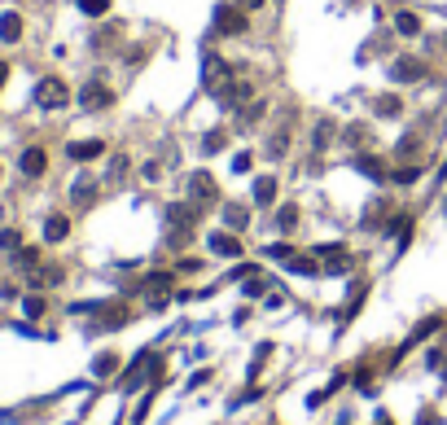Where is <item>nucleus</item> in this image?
<instances>
[{
	"label": "nucleus",
	"instance_id": "obj_2",
	"mask_svg": "<svg viewBox=\"0 0 447 425\" xmlns=\"http://www.w3.org/2000/svg\"><path fill=\"white\" fill-rule=\"evenodd\" d=\"M70 101V88L62 84V79H40V84H35V105H40V110H62V105Z\"/></svg>",
	"mask_w": 447,
	"mask_h": 425
},
{
	"label": "nucleus",
	"instance_id": "obj_27",
	"mask_svg": "<svg viewBox=\"0 0 447 425\" xmlns=\"http://www.w3.org/2000/svg\"><path fill=\"white\" fill-rule=\"evenodd\" d=\"M145 285H149V290H158V294H167V290H171V272H154L149 281H145Z\"/></svg>",
	"mask_w": 447,
	"mask_h": 425
},
{
	"label": "nucleus",
	"instance_id": "obj_13",
	"mask_svg": "<svg viewBox=\"0 0 447 425\" xmlns=\"http://www.w3.org/2000/svg\"><path fill=\"white\" fill-rule=\"evenodd\" d=\"M255 202L259 206H272L276 202V175H259V180H255Z\"/></svg>",
	"mask_w": 447,
	"mask_h": 425
},
{
	"label": "nucleus",
	"instance_id": "obj_1",
	"mask_svg": "<svg viewBox=\"0 0 447 425\" xmlns=\"http://www.w3.org/2000/svg\"><path fill=\"white\" fill-rule=\"evenodd\" d=\"M250 18L241 5H215V35H246Z\"/></svg>",
	"mask_w": 447,
	"mask_h": 425
},
{
	"label": "nucleus",
	"instance_id": "obj_26",
	"mask_svg": "<svg viewBox=\"0 0 447 425\" xmlns=\"http://www.w3.org/2000/svg\"><path fill=\"white\" fill-rule=\"evenodd\" d=\"M79 9H83V14H92V18H101L105 9H110V0H79Z\"/></svg>",
	"mask_w": 447,
	"mask_h": 425
},
{
	"label": "nucleus",
	"instance_id": "obj_32",
	"mask_svg": "<svg viewBox=\"0 0 447 425\" xmlns=\"http://www.w3.org/2000/svg\"><path fill=\"white\" fill-rule=\"evenodd\" d=\"M5 79H9V66H5V62H0V88H5Z\"/></svg>",
	"mask_w": 447,
	"mask_h": 425
},
{
	"label": "nucleus",
	"instance_id": "obj_4",
	"mask_svg": "<svg viewBox=\"0 0 447 425\" xmlns=\"http://www.w3.org/2000/svg\"><path fill=\"white\" fill-rule=\"evenodd\" d=\"M228 79H233V66H228V62H220L215 53L202 57V88H207V92H215L220 84H228Z\"/></svg>",
	"mask_w": 447,
	"mask_h": 425
},
{
	"label": "nucleus",
	"instance_id": "obj_25",
	"mask_svg": "<svg viewBox=\"0 0 447 425\" xmlns=\"http://www.w3.org/2000/svg\"><path fill=\"white\" fill-rule=\"evenodd\" d=\"M276 224H281V228L289 232V228L298 224V206H281V210H276Z\"/></svg>",
	"mask_w": 447,
	"mask_h": 425
},
{
	"label": "nucleus",
	"instance_id": "obj_10",
	"mask_svg": "<svg viewBox=\"0 0 447 425\" xmlns=\"http://www.w3.org/2000/svg\"><path fill=\"white\" fill-rule=\"evenodd\" d=\"M207 246H211L215 254H224V259H237V254H241V241L233 237V232H211Z\"/></svg>",
	"mask_w": 447,
	"mask_h": 425
},
{
	"label": "nucleus",
	"instance_id": "obj_24",
	"mask_svg": "<svg viewBox=\"0 0 447 425\" xmlns=\"http://www.w3.org/2000/svg\"><path fill=\"white\" fill-rule=\"evenodd\" d=\"M421 180V167H413V162H404L399 171H395V184H417Z\"/></svg>",
	"mask_w": 447,
	"mask_h": 425
},
{
	"label": "nucleus",
	"instance_id": "obj_3",
	"mask_svg": "<svg viewBox=\"0 0 447 425\" xmlns=\"http://www.w3.org/2000/svg\"><path fill=\"white\" fill-rule=\"evenodd\" d=\"M189 202H198V206L220 202V188H215V175L211 171H193L189 175Z\"/></svg>",
	"mask_w": 447,
	"mask_h": 425
},
{
	"label": "nucleus",
	"instance_id": "obj_31",
	"mask_svg": "<svg viewBox=\"0 0 447 425\" xmlns=\"http://www.w3.org/2000/svg\"><path fill=\"white\" fill-rule=\"evenodd\" d=\"M237 5H241V9H263L268 0H237Z\"/></svg>",
	"mask_w": 447,
	"mask_h": 425
},
{
	"label": "nucleus",
	"instance_id": "obj_19",
	"mask_svg": "<svg viewBox=\"0 0 447 425\" xmlns=\"http://www.w3.org/2000/svg\"><path fill=\"white\" fill-rule=\"evenodd\" d=\"M70 197H75V206H88L92 197H96V180H92V175H83V180L75 184V193H70Z\"/></svg>",
	"mask_w": 447,
	"mask_h": 425
},
{
	"label": "nucleus",
	"instance_id": "obj_28",
	"mask_svg": "<svg viewBox=\"0 0 447 425\" xmlns=\"http://www.w3.org/2000/svg\"><path fill=\"white\" fill-rule=\"evenodd\" d=\"M346 140H355V149H360V140H368V127H364V123L346 127Z\"/></svg>",
	"mask_w": 447,
	"mask_h": 425
},
{
	"label": "nucleus",
	"instance_id": "obj_6",
	"mask_svg": "<svg viewBox=\"0 0 447 425\" xmlns=\"http://www.w3.org/2000/svg\"><path fill=\"white\" fill-rule=\"evenodd\" d=\"M391 79L395 84H417V79H426V62H421V57H395Z\"/></svg>",
	"mask_w": 447,
	"mask_h": 425
},
{
	"label": "nucleus",
	"instance_id": "obj_12",
	"mask_svg": "<svg viewBox=\"0 0 447 425\" xmlns=\"http://www.w3.org/2000/svg\"><path fill=\"white\" fill-rule=\"evenodd\" d=\"M395 31H399L404 40H413V35H421V18L413 9H399V14H395Z\"/></svg>",
	"mask_w": 447,
	"mask_h": 425
},
{
	"label": "nucleus",
	"instance_id": "obj_17",
	"mask_svg": "<svg viewBox=\"0 0 447 425\" xmlns=\"http://www.w3.org/2000/svg\"><path fill=\"white\" fill-rule=\"evenodd\" d=\"M18 35H22V18H18V14H5V18H0V40L14 44Z\"/></svg>",
	"mask_w": 447,
	"mask_h": 425
},
{
	"label": "nucleus",
	"instance_id": "obj_29",
	"mask_svg": "<svg viewBox=\"0 0 447 425\" xmlns=\"http://www.w3.org/2000/svg\"><path fill=\"white\" fill-rule=\"evenodd\" d=\"M413 153H417V136H404L399 140V158H413Z\"/></svg>",
	"mask_w": 447,
	"mask_h": 425
},
{
	"label": "nucleus",
	"instance_id": "obj_21",
	"mask_svg": "<svg viewBox=\"0 0 447 425\" xmlns=\"http://www.w3.org/2000/svg\"><path fill=\"white\" fill-rule=\"evenodd\" d=\"M289 272H298V276H316V272H320V263H316V259H307V254H294V259H289Z\"/></svg>",
	"mask_w": 447,
	"mask_h": 425
},
{
	"label": "nucleus",
	"instance_id": "obj_18",
	"mask_svg": "<svg viewBox=\"0 0 447 425\" xmlns=\"http://www.w3.org/2000/svg\"><path fill=\"white\" fill-rule=\"evenodd\" d=\"M224 145H228V132H224V127H211V132L202 136V153H220Z\"/></svg>",
	"mask_w": 447,
	"mask_h": 425
},
{
	"label": "nucleus",
	"instance_id": "obj_15",
	"mask_svg": "<svg viewBox=\"0 0 447 425\" xmlns=\"http://www.w3.org/2000/svg\"><path fill=\"white\" fill-rule=\"evenodd\" d=\"M66 232H70V219L66 215H48L44 219V241H62Z\"/></svg>",
	"mask_w": 447,
	"mask_h": 425
},
{
	"label": "nucleus",
	"instance_id": "obj_23",
	"mask_svg": "<svg viewBox=\"0 0 447 425\" xmlns=\"http://www.w3.org/2000/svg\"><path fill=\"white\" fill-rule=\"evenodd\" d=\"M263 254H268V259H281V263H289V259H294V246H289V241H272Z\"/></svg>",
	"mask_w": 447,
	"mask_h": 425
},
{
	"label": "nucleus",
	"instance_id": "obj_14",
	"mask_svg": "<svg viewBox=\"0 0 447 425\" xmlns=\"http://www.w3.org/2000/svg\"><path fill=\"white\" fill-rule=\"evenodd\" d=\"M333 132H337L333 119H320V123H316V132H311V149L324 153V149H329V140H333Z\"/></svg>",
	"mask_w": 447,
	"mask_h": 425
},
{
	"label": "nucleus",
	"instance_id": "obj_11",
	"mask_svg": "<svg viewBox=\"0 0 447 425\" xmlns=\"http://www.w3.org/2000/svg\"><path fill=\"white\" fill-rule=\"evenodd\" d=\"M105 153V140H75L70 145V158L75 162H92V158H101Z\"/></svg>",
	"mask_w": 447,
	"mask_h": 425
},
{
	"label": "nucleus",
	"instance_id": "obj_5",
	"mask_svg": "<svg viewBox=\"0 0 447 425\" xmlns=\"http://www.w3.org/2000/svg\"><path fill=\"white\" fill-rule=\"evenodd\" d=\"M215 101H220L224 110H237V105H246V101H250V84L233 75L228 84H220V88H215Z\"/></svg>",
	"mask_w": 447,
	"mask_h": 425
},
{
	"label": "nucleus",
	"instance_id": "obj_16",
	"mask_svg": "<svg viewBox=\"0 0 447 425\" xmlns=\"http://www.w3.org/2000/svg\"><path fill=\"white\" fill-rule=\"evenodd\" d=\"M246 224H250V210L246 206H237V202L224 206V228H246Z\"/></svg>",
	"mask_w": 447,
	"mask_h": 425
},
{
	"label": "nucleus",
	"instance_id": "obj_20",
	"mask_svg": "<svg viewBox=\"0 0 447 425\" xmlns=\"http://www.w3.org/2000/svg\"><path fill=\"white\" fill-rule=\"evenodd\" d=\"M285 149H289V127H281V132H272V136H268V149H263V153H268V158H281Z\"/></svg>",
	"mask_w": 447,
	"mask_h": 425
},
{
	"label": "nucleus",
	"instance_id": "obj_9",
	"mask_svg": "<svg viewBox=\"0 0 447 425\" xmlns=\"http://www.w3.org/2000/svg\"><path fill=\"white\" fill-rule=\"evenodd\" d=\"M18 167H22V175H44V167H48V153H44L40 145H31V149L18 158Z\"/></svg>",
	"mask_w": 447,
	"mask_h": 425
},
{
	"label": "nucleus",
	"instance_id": "obj_8",
	"mask_svg": "<svg viewBox=\"0 0 447 425\" xmlns=\"http://www.w3.org/2000/svg\"><path fill=\"white\" fill-rule=\"evenodd\" d=\"M351 167H355L360 175H368V180H382V175H386V162L377 158V153H355Z\"/></svg>",
	"mask_w": 447,
	"mask_h": 425
},
{
	"label": "nucleus",
	"instance_id": "obj_7",
	"mask_svg": "<svg viewBox=\"0 0 447 425\" xmlns=\"http://www.w3.org/2000/svg\"><path fill=\"white\" fill-rule=\"evenodd\" d=\"M79 101H83V110H105V105L114 101V92H110V88H101V84L92 79V84L79 92Z\"/></svg>",
	"mask_w": 447,
	"mask_h": 425
},
{
	"label": "nucleus",
	"instance_id": "obj_22",
	"mask_svg": "<svg viewBox=\"0 0 447 425\" xmlns=\"http://www.w3.org/2000/svg\"><path fill=\"white\" fill-rule=\"evenodd\" d=\"M373 110H377L382 119H395V114H399L404 105H399V97H391V92H386V97H377V101H373Z\"/></svg>",
	"mask_w": 447,
	"mask_h": 425
},
{
	"label": "nucleus",
	"instance_id": "obj_30",
	"mask_svg": "<svg viewBox=\"0 0 447 425\" xmlns=\"http://www.w3.org/2000/svg\"><path fill=\"white\" fill-rule=\"evenodd\" d=\"M250 162H255L250 153H237V158H233V171H250Z\"/></svg>",
	"mask_w": 447,
	"mask_h": 425
}]
</instances>
